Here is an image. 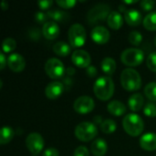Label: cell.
I'll list each match as a JSON object with an SVG mask.
<instances>
[{"instance_id": "1", "label": "cell", "mask_w": 156, "mask_h": 156, "mask_svg": "<svg viewBox=\"0 0 156 156\" xmlns=\"http://www.w3.org/2000/svg\"><path fill=\"white\" fill-rule=\"evenodd\" d=\"M93 92L101 101L110 100L114 93V82L108 76L100 77L93 85Z\"/></svg>"}, {"instance_id": "2", "label": "cell", "mask_w": 156, "mask_h": 156, "mask_svg": "<svg viewBox=\"0 0 156 156\" xmlns=\"http://www.w3.org/2000/svg\"><path fill=\"white\" fill-rule=\"evenodd\" d=\"M121 83L124 90L136 91L142 87V78L137 70L128 68L123 69L121 74Z\"/></svg>"}, {"instance_id": "3", "label": "cell", "mask_w": 156, "mask_h": 156, "mask_svg": "<svg viewBox=\"0 0 156 156\" xmlns=\"http://www.w3.org/2000/svg\"><path fill=\"white\" fill-rule=\"evenodd\" d=\"M122 127L129 135L136 137L144 132V122L139 115L135 113H130L123 118Z\"/></svg>"}, {"instance_id": "4", "label": "cell", "mask_w": 156, "mask_h": 156, "mask_svg": "<svg viewBox=\"0 0 156 156\" xmlns=\"http://www.w3.org/2000/svg\"><path fill=\"white\" fill-rule=\"evenodd\" d=\"M111 14V7L109 5L100 3L94 5L87 14V21L90 25H96L108 18Z\"/></svg>"}, {"instance_id": "5", "label": "cell", "mask_w": 156, "mask_h": 156, "mask_svg": "<svg viewBox=\"0 0 156 156\" xmlns=\"http://www.w3.org/2000/svg\"><path fill=\"white\" fill-rule=\"evenodd\" d=\"M98 134V128L93 122H83L77 125L75 128V135L78 140L88 143L94 139Z\"/></svg>"}, {"instance_id": "6", "label": "cell", "mask_w": 156, "mask_h": 156, "mask_svg": "<svg viewBox=\"0 0 156 156\" xmlns=\"http://www.w3.org/2000/svg\"><path fill=\"white\" fill-rule=\"evenodd\" d=\"M144 59V53L143 50L135 48H127L122 51L121 55L122 62L128 67H137Z\"/></svg>"}, {"instance_id": "7", "label": "cell", "mask_w": 156, "mask_h": 156, "mask_svg": "<svg viewBox=\"0 0 156 156\" xmlns=\"http://www.w3.org/2000/svg\"><path fill=\"white\" fill-rule=\"evenodd\" d=\"M69 41L73 48L82 47L87 38V34L84 27L80 24H73L69 29Z\"/></svg>"}, {"instance_id": "8", "label": "cell", "mask_w": 156, "mask_h": 156, "mask_svg": "<svg viewBox=\"0 0 156 156\" xmlns=\"http://www.w3.org/2000/svg\"><path fill=\"white\" fill-rule=\"evenodd\" d=\"M45 71L49 78L58 80L64 75L66 69L64 64L58 58H48L45 64Z\"/></svg>"}, {"instance_id": "9", "label": "cell", "mask_w": 156, "mask_h": 156, "mask_svg": "<svg viewBox=\"0 0 156 156\" xmlns=\"http://www.w3.org/2000/svg\"><path fill=\"white\" fill-rule=\"evenodd\" d=\"M26 145L27 150L33 155H37L43 151L45 142L41 134L37 133H31L26 139Z\"/></svg>"}, {"instance_id": "10", "label": "cell", "mask_w": 156, "mask_h": 156, "mask_svg": "<svg viewBox=\"0 0 156 156\" xmlns=\"http://www.w3.org/2000/svg\"><path fill=\"white\" fill-rule=\"evenodd\" d=\"M95 102L90 96H80L73 103V109L80 114H87L93 111Z\"/></svg>"}, {"instance_id": "11", "label": "cell", "mask_w": 156, "mask_h": 156, "mask_svg": "<svg viewBox=\"0 0 156 156\" xmlns=\"http://www.w3.org/2000/svg\"><path fill=\"white\" fill-rule=\"evenodd\" d=\"M71 61L75 66L81 69H87L90 66L91 58L90 55L82 49H77L73 52L71 56Z\"/></svg>"}, {"instance_id": "12", "label": "cell", "mask_w": 156, "mask_h": 156, "mask_svg": "<svg viewBox=\"0 0 156 156\" xmlns=\"http://www.w3.org/2000/svg\"><path fill=\"white\" fill-rule=\"evenodd\" d=\"M90 37L95 43L99 45H103L109 41L111 35H110V31L106 27L102 26H98L91 30Z\"/></svg>"}, {"instance_id": "13", "label": "cell", "mask_w": 156, "mask_h": 156, "mask_svg": "<svg viewBox=\"0 0 156 156\" xmlns=\"http://www.w3.org/2000/svg\"><path fill=\"white\" fill-rule=\"evenodd\" d=\"M65 90V86L63 82L60 81H52L45 89L46 96L50 100H56L59 98Z\"/></svg>"}, {"instance_id": "14", "label": "cell", "mask_w": 156, "mask_h": 156, "mask_svg": "<svg viewBox=\"0 0 156 156\" xmlns=\"http://www.w3.org/2000/svg\"><path fill=\"white\" fill-rule=\"evenodd\" d=\"M7 66L13 72L19 73L24 70L26 67V61L20 54L13 53L7 58Z\"/></svg>"}, {"instance_id": "15", "label": "cell", "mask_w": 156, "mask_h": 156, "mask_svg": "<svg viewBox=\"0 0 156 156\" xmlns=\"http://www.w3.org/2000/svg\"><path fill=\"white\" fill-rule=\"evenodd\" d=\"M42 34L45 38L48 40L56 39L59 35V27L55 21H48L43 25Z\"/></svg>"}, {"instance_id": "16", "label": "cell", "mask_w": 156, "mask_h": 156, "mask_svg": "<svg viewBox=\"0 0 156 156\" xmlns=\"http://www.w3.org/2000/svg\"><path fill=\"white\" fill-rule=\"evenodd\" d=\"M140 146L145 151L156 150V134L153 133H147L144 134L140 139Z\"/></svg>"}, {"instance_id": "17", "label": "cell", "mask_w": 156, "mask_h": 156, "mask_svg": "<svg viewBox=\"0 0 156 156\" xmlns=\"http://www.w3.org/2000/svg\"><path fill=\"white\" fill-rule=\"evenodd\" d=\"M125 22L132 27H137L142 22V14L136 9H129L124 14Z\"/></svg>"}, {"instance_id": "18", "label": "cell", "mask_w": 156, "mask_h": 156, "mask_svg": "<svg viewBox=\"0 0 156 156\" xmlns=\"http://www.w3.org/2000/svg\"><path fill=\"white\" fill-rule=\"evenodd\" d=\"M90 150L94 156H104L108 151V144L103 139L98 138L92 142Z\"/></svg>"}, {"instance_id": "19", "label": "cell", "mask_w": 156, "mask_h": 156, "mask_svg": "<svg viewBox=\"0 0 156 156\" xmlns=\"http://www.w3.org/2000/svg\"><path fill=\"white\" fill-rule=\"evenodd\" d=\"M107 24L113 30L120 29L123 25V17L122 14L117 11H112L107 18Z\"/></svg>"}, {"instance_id": "20", "label": "cell", "mask_w": 156, "mask_h": 156, "mask_svg": "<svg viewBox=\"0 0 156 156\" xmlns=\"http://www.w3.org/2000/svg\"><path fill=\"white\" fill-rule=\"evenodd\" d=\"M128 105H129L130 110H132L133 112H139L140 110H142V108L144 105V96L140 93H135V94L132 95L129 98Z\"/></svg>"}, {"instance_id": "21", "label": "cell", "mask_w": 156, "mask_h": 156, "mask_svg": "<svg viewBox=\"0 0 156 156\" xmlns=\"http://www.w3.org/2000/svg\"><path fill=\"white\" fill-rule=\"evenodd\" d=\"M107 110L114 116H122L126 112V106L120 101H112L108 103Z\"/></svg>"}, {"instance_id": "22", "label": "cell", "mask_w": 156, "mask_h": 156, "mask_svg": "<svg viewBox=\"0 0 156 156\" xmlns=\"http://www.w3.org/2000/svg\"><path fill=\"white\" fill-rule=\"evenodd\" d=\"M48 16L51 18L53 21L56 23H67L70 19V16L69 13L58 10V9H53V10H48L47 13Z\"/></svg>"}, {"instance_id": "23", "label": "cell", "mask_w": 156, "mask_h": 156, "mask_svg": "<svg viewBox=\"0 0 156 156\" xmlns=\"http://www.w3.org/2000/svg\"><path fill=\"white\" fill-rule=\"evenodd\" d=\"M52 48L54 53L59 57H66L71 51V47L64 41H58L55 43Z\"/></svg>"}, {"instance_id": "24", "label": "cell", "mask_w": 156, "mask_h": 156, "mask_svg": "<svg viewBox=\"0 0 156 156\" xmlns=\"http://www.w3.org/2000/svg\"><path fill=\"white\" fill-rule=\"evenodd\" d=\"M101 69L107 75H112L116 70V62L112 58H104L101 61Z\"/></svg>"}, {"instance_id": "25", "label": "cell", "mask_w": 156, "mask_h": 156, "mask_svg": "<svg viewBox=\"0 0 156 156\" xmlns=\"http://www.w3.org/2000/svg\"><path fill=\"white\" fill-rule=\"evenodd\" d=\"M15 135V132L8 126H4L0 132V144L2 145L10 143Z\"/></svg>"}, {"instance_id": "26", "label": "cell", "mask_w": 156, "mask_h": 156, "mask_svg": "<svg viewBox=\"0 0 156 156\" xmlns=\"http://www.w3.org/2000/svg\"><path fill=\"white\" fill-rule=\"evenodd\" d=\"M144 27L149 31L156 30V11L151 12L144 18Z\"/></svg>"}, {"instance_id": "27", "label": "cell", "mask_w": 156, "mask_h": 156, "mask_svg": "<svg viewBox=\"0 0 156 156\" xmlns=\"http://www.w3.org/2000/svg\"><path fill=\"white\" fill-rule=\"evenodd\" d=\"M116 129H117V124L112 119L104 120L103 122L101 124V132L104 133H106V134L113 133L116 131Z\"/></svg>"}, {"instance_id": "28", "label": "cell", "mask_w": 156, "mask_h": 156, "mask_svg": "<svg viewBox=\"0 0 156 156\" xmlns=\"http://www.w3.org/2000/svg\"><path fill=\"white\" fill-rule=\"evenodd\" d=\"M144 95L152 102L156 101V82H151L147 84L144 88Z\"/></svg>"}, {"instance_id": "29", "label": "cell", "mask_w": 156, "mask_h": 156, "mask_svg": "<svg viewBox=\"0 0 156 156\" xmlns=\"http://www.w3.org/2000/svg\"><path fill=\"white\" fill-rule=\"evenodd\" d=\"M16 47V42L12 37H6L4 39L2 43V49L4 53H8L11 51H14Z\"/></svg>"}, {"instance_id": "30", "label": "cell", "mask_w": 156, "mask_h": 156, "mask_svg": "<svg viewBox=\"0 0 156 156\" xmlns=\"http://www.w3.org/2000/svg\"><path fill=\"white\" fill-rule=\"evenodd\" d=\"M143 41V36L140 32L134 30L129 34V42L133 46H139Z\"/></svg>"}, {"instance_id": "31", "label": "cell", "mask_w": 156, "mask_h": 156, "mask_svg": "<svg viewBox=\"0 0 156 156\" xmlns=\"http://www.w3.org/2000/svg\"><path fill=\"white\" fill-rule=\"evenodd\" d=\"M144 113L147 117L154 118L156 117V104L154 102H148L144 107Z\"/></svg>"}, {"instance_id": "32", "label": "cell", "mask_w": 156, "mask_h": 156, "mask_svg": "<svg viewBox=\"0 0 156 156\" xmlns=\"http://www.w3.org/2000/svg\"><path fill=\"white\" fill-rule=\"evenodd\" d=\"M146 64L147 67L150 70L156 72V51L152 52L146 59Z\"/></svg>"}, {"instance_id": "33", "label": "cell", "mask_w": 156, "mask_h": 156, "mask_svg": "<svg viewBox=\"0 0 156 156\" xmlns=\"http://www.w3.org/2000/svg\"><path fill=\"white\" fill-rule=\"evenodd\" d=\"M56 3L58 5H59L62 8L69 9V8H72L73 6H75L77 2L75 0H57Z\"/></svg>"}, {"instance_id": "34", "label": "cell", "mask_w": 156, "mask_h": 156, "mask_svg": "<svg viewBox=\"0 0 156 156\" xmlns=\"http://www.w3.org/2000/svg\"><path fill=\"white\" fill-rule=\"evenodd\" d=\"M28 36H29V38L36 41V40H38L41 37V32L39 30V28L37 27H32L28 30Z\"/></svg>"}, {"instance_id": "35", "label": "cell", "mask_w": 156, "mask_h": 156, "mask_svg": "<svg viewBox=\"0 0 156 156\" xmlns=\"http://www.w3.org/2000/svg\"><path fill=\"white\" fill-rule=\"evenodd\" d=\"M48 18V15L45 14V13H43V12H41V11L37 12V13L35 14V20H36V22L38 23V24H43V23L45 24V23H47V22H48V21H47Z\"/></svg>"}, {"instance_id": "36", "label": "cell", "mask_w": 156, "mask_h": 156, "mask_svg": "<svg viewBox=\"0 0 156 156\" xmlns=\"http://www.w3.org/2000/svg\"><path fill=\"white\" fill-rule=\"evenodd\" d=\"M74 156H90L89 154V150L87 147L83 146V145H80L79 147H77L74 151Z\"/></svg>"}, {"instance_id": "37", "label": "cell", "mask_w": 156, "mask_h": 156, "mask_svg": "<svg viewBox=\"0 0 156 156\" xmlns=\"http://www.w3.org/2000/svg\"><path fill=\"white\" fill-rule=\"evenodd\" d=\"M155 5V2L153 0H144L141 2V6L144 11H150Z\"/></svg>"}, {"instance_id": "38", "label": "cell", "mask_w": 156, "mask_h": 156, "mask_svg": "<svg viewBox=\"0 0 156 156\" xmlns=\"http://www.w3.org/2000/svg\"><path fill=\"white\" fill-rule=\"evenodd\" d=\"M52 4H53V2L51 0H43V1H38L37 2V5H38L39 8L42 9V10L48 9L52 5Z\"/></svg>"}, {"instance_id": "39", "label": "cell", "mask_w": 156, "mask_h": 156, "mask_svg": "<svg viewBox=\"0 0 156 156\" xmlns=\"http://www.w3.org/2000/svg\"><path fill=\"white\" fill-rule=\"evenodd\" d=\"M42 156H59V152L56 149V148H48L46 149L43 154H42Z\"/></svg>"}, {"instance_id": "40", "label": "cell", "mask_w": 156, "mask_h": 156, "mask_svg": "<svg viewBox=\"0 0 156 156\" xmlns=\"http://www.w3.org/2000/svg\"><path fill=\"white\" fill-rule=\"evenodd\" d=\"M86 73H87V75L89 76V77H90V78H94L96 75H97V73H98V70H97V69H96V67H94V66H90V67H88L87 69H86Z\"/></svg>"}, {"instance_id": "41", "label": "cell", "mask_w": 156, "mask_h": 156, "mask_svg": "<svg viewBox=\"0 0 156 156\" xmlns=\"http://www.w3.org/2000/svg\"><path fill=\"white\" fill-rule=\"evenodd\" d=\"M7 64V59L4 54V52H1L0 54V69H4Z\"/></svg>"}, {"instance_id": "42", "label": "cell", "mask_w": 156, "mask_h": 156, "mask_svg": "<svg viewBox=\"0 0 156 156\" xmlns=\"http://www.w3.org/2000/svg\"><path fill=\"white\" fill-rule=\"evenodd\" d=\"M63 84H64V86H66V87H70V86L73 84V80H72V79H71L70 77H67V78L64 79Z\"/></svg>"}, {"instance_id": "43", "label": "cell", "mask_w": 156, "mask_h": 156, "mask_svg": "<svg viewBox=\"0 0 156 156\" xmlns=\"http://www.w3.org/2000/svg\"><path fill=\"white\" fill-rule=\"evenodd\" d=\"M103 122V121H102V117L101 116H100V115H97V116H95L94 118H93V123L96 125V124H101Z\"/></svg>"}, {"instance_id": "44", "label": "cell", "mask_w": 156, "mask_h": 156, "mask_svg": "<svg viewBox=\"0 0 156 156\" xmlns=\"http://www.w3.org/2000/svg\"><path fill=\"white\" fill-rule=\"evenodd\" d=\"M66 73H67L69 76H71V75H73V74L75 73V69H74L72 67H69V68L66 69Z\"/></svg>"}, {"instance_id": "45", "label": "cell", "mask_w": 156, "mask_h": 156, "mask_svg": "<svg viewBox=\"0 0 156 156\" xmlns=\"http://www.w3.org/2000/svg\"><path fill=\"white\" fill-rule=\"evenodd\" d=\"M7 8H8V4L5 1H3L2 2V9L3 10H6Z\"/></svg>"}, {"instance_id": "46", "label": "cell", "mask_w": 156, "mask_h": 156, "mask_svg": "<svg viewBox=\"0 0 156 156\" xmlns=\"http://www.w3.org/2000/svg\"><path fill=\"white\" fill-rule=\"evenodd\" d=\"M138 1L134 0V1H123V4H135L137 3Z\"/></svg>"}, {"instance_id": "47", "label": "cell", "mask_w": 156, "mask_h": 156, "mask_svg": "<svg viewBox=\"0 0 156 156\" xmlns=\"http://www.w3.org/2000/svg\"><path fill=\"white\" fill-rule=\"evenodd\" d=\"M119 9H120L121 12H126V11H125V6H123L122 5H121L119 6Z\"/></svg>"}, {"instance_id": "48", "label": "cell", "mask_w": 156, "mask_h": 156, "mask_svg": "<svg viewBox=\"0 0 156 156\" xmlns=\"http://www.w3.org/2000/svg\"><path fill=\"white\" fill-rule=\"evenodd\" d=\"M154 45H155V47H156V36H155V37H154Z\"/></svg>"}, {"instance_id": "49", "label": "cell", "mask_w": 156, "mask_h": 156, "mask_svg": "<svg viewBox=\"0 0 156 156\" xmlns=\"http://www.w3.org/2000/svg\"><path fill=\"white\" fill-rule=\"evenodd\" d=\"M155 156H156V155H155Z\"/></svg>"}]
</instances>
